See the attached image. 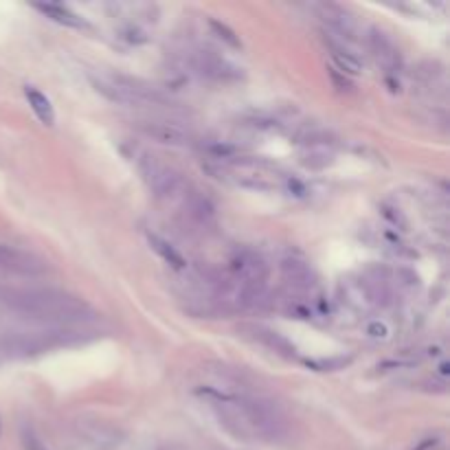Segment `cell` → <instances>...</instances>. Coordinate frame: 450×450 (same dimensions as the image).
Returning a JSON list of instances; mask_svg holds the SVG:
<instances>
[{"label": "cell", "mask_w": 450, "mask_h": 450, "mask_svg": "<svg viewBox=\"0 0 450 450\" xmlns=\"http://www.w3.org/2000/svg\"><path fill=\"white\" fill-rule=\"evenodd\" d=\"M7 304L11 310L29 316V319L55 323V325L88 323L97 316L95 308L81 296L64 292V290H53V288L13 292L9 294Z\"/></svg>", "instance_id": "1"}, {"label": "cell", "mask_w": 450, "mask_h": 450, "mask_svg": "<svg viewBox=\"0 0 450 450\" xmlns=\"http://www.w3.org/2000/svg\"><path fill=\"white\" fill-rule=\"evenodd\" d=\"M233 402H236L246 435L255 432L268 442H279L288 435V418L279 404L259 395H236Z\"/></svg>", "instance_id": "2"}, {"label": "cell", "mask_w": 450, "mask_h": 450, "mask_svg": "<svg viewBox=\"0 0 450 450\" xmlns=\"http://www.w3.org/2000/svg\"><path fill=\"white\" fill-rule=\"evenodd\" d=\"M95 88L97 93L108 97L110 102L121 106H163L165 104V97L161 90L149 86L143 79L125 77V75L95 79Z\"/></svg>", "instance_id": "3"}, {"label": "cell", "mask_w": 450, "mask_h": 450, "mask_svg": "<svg viewBox=\"0 0 450 450\" xmlns=\"http://www.w3.org/2000/svg\"><path fill=\"white\" fill-rule=\"evenodd\" d=\"M141 174H143V180L149 187V191H152L158 200H170V198L178 196L182 191V187H185L182 176L174 168L161 163L154 156H145L141 161Z\"/></svg>", "instance_id": "4"}, {"label": "cell", "mask_w": 450, "mask_h": 450, "mask_svg": "<svg viewBox=\"0 0 450 450\" xmlns=\"http://www.w3.org/2000/svg\"><path fill=\"white\" fill-rule=\"evenodd\" d=\"M231 273H233V279L242 283V286L268 283V277H271V268H268V264H266V259L255 251H248V248H242V251L233 253Z\"/></svg>", "instance_id": "5"}, {"label": "cell", "mask_w": 450, "mask_h": 450, "mask_svg": "<svg viewBox=\"0 0 450 450\" xmlns=\"http://www.w3.org/2000/svg\"><path fill=\"white\" fill-rule=\"evenodd\" d=\"M367 44H369V51L387 75H397L402 69V53L395 46V42L387 36L382 29H369V36H367Z\"/></svg>", "instance_id": "6"}, {"label": "cell", "mask_w": 450, "mask_h": 450, "mask_svg": "<svg viewBox=\"0 0 450 450\" xmlns=\"http://www.w3.org/2000/svg\"><path fill=\"white\" fill-rule=\"evenodd\" d=\"M316 9H319L321 20L343 40H356L360 36L358 18L347 7H341L334 3H321Z\"/></svg>", "instance_id": "7"}, {"label": "cell", "mask_w": 450, "mask_h": 450, "mask_svg": "<svg viewBox=\"0 0 450 450\" xmlns=\"http://www.w3.org/2000/svg\"><path fill=\"white\" fill-rule=\"evenodd\" d=\"M279 273L283 277V281L296 292H314L316 290V275L310 266L304 259L296 257H286L281 259L279 264Z\"/></svg>", "instance_id": "8"}, {"label": "cell", "mask_w": 450, "mask_h": 450, "mask_svg": "<svg viewBox=\"0 0 450 450\" xmlns=\"http://www.w3.org/2000/svg\"><path fill=\"white\" fill-rule=\"evenodd\" d=\"M141 135H145L147 139H152L156 143L163 145H172V147H182L191 143V135L180 128L176 123H168V121H143L137 125Z\"/></svg>", "instance_id": "9"}, {"label": "cell", "mask_w": 450, "mask_h": 450, "mask_svg": "<svg viewBox=\"0 0 450 450\" xmlns=\"http://www.w3.org/2000/svg\"><path fill=\"white\" fill-rule=\"evenodd\" d=\"M0 266L20 275H40L46 271V264L40 257H33L25 251H18V248L3 244H0Z\"/></svg>", "instance_id": "10"}, {"label": "cell", "mask_w": 450, "mask_h": 450, "mask_svg": "<svg viewBox=\"0 0 450 450\" xmlns=\"http://www.w3.org/2000/svg\"><path fill=\"white\" fill-rule=\"evenodd\" d=\"M196 69L213 79H220V81H233V79H240L242 71L238 66H233L231 62L222 60L220 55H215L211 51H203V53H196L193 57Z\"/></svg>", "instance_id": "11"}, {"label": "cell", "mask_w": 450, "mask_h": 450, "mask_svg": "<svg viewBox=\"0 0 450 450\" xmlns=\"http://www.w3.org/2000/svg\"><path fill=\"white\" fill-rule=\"evenodd\" d=\"M246 332H251V336L255 341H259L261 345H266L268 349H273L275 354L283 356V358H294V345L288 341V339H283L279 332L275 329H268V327H261V325H248L244 327Z\"/></svg>", "instance_id": "12"}, {"label": "cell", "mask_w": 450, "mask_h": 450, "mask_svg": "<svg viewBox=\"0 0 450 450\" xmlns=\"http://www.w3.org/2000/svg\"><path fill=\"white\" fill-rule=\"evenodd\" d=\"M185 213L189 215V220L200 226H209L215 222V205L211 200L198 191H191L185 196Z\"/></svg>", "instance_id": "13"}, {"label": "cell", "mask_w": 450, "mask_h": 450, "mask_svg": "<svg viewBox=\"0 0 450 450\" xmlns=\"http://www.w3.org/2000/svg\"><path fill=\"white\" fill-rule=\"evenodd\" d=\"M325 44L329 48V55L334 60V69L341 71L343 75L347 77H354V75H360L362 73V62L358 60L356 53H352L349 48H345L341 42H336L334 38H325Z\"/></svg>", "instance_id": "14"}, {"label": "cell", "mask_w": 450, "mask_h": 450, "mask_svg": "<svg viewBox=\"0 0 450 450\" xmlns=\"http://www.w3.org/2000/svg\"><path fill=\"white\" fill-rule=\"evenodd\" d=\"M36 9L40 13H44L46 18H51L64 27H73V29H86L88 22L84 18H79L75 11H71L69 7H62V5H55V3H38Z\"/></svg>", "instance_id": "15"}, {"label": "cell", "mask_w": 450, "mask_h": 450, "mask_svg": "<svg viewBox=\"0 0 450 450\" xmlns=\"http://www.w3.org/2000/svg\"><path fill=\"white\" fill-rule=\"evenodd\" d=\"M25 97H27L29 106L33 108V112L38 114V119L44 125H53L55 123V110L51 106V99H48L46 95H42L38 88H33V86H25Z\"/></svg>", "instance_id": "16"}, {"label": "cell", "mask_w": 450, "mask_h": 450, "mask_svg": "<svg viewBox=\"0 0 450 450\" xmlns=\"http://www.w3.org/2000/svg\"><path fill=\"white\" fill-rule=\"evenodd\" d=\"M147 240H149V246H152L154 251L161 255V259H163L165 264H170L174 271H185V268H187L185 257H182L168 240H163V238H158V236H147Z\"/></svg>", "instance_id": "17"}, {"label": "cell", "mask_w": 450, "mask_h": 450, "mask_svg": "<svg viewBox=\"0 0 450 450\" xmlns=\"http://www.w3.org/2000/svg\"><path fill=\"white\" fill-rule=\"evenodd\" d=\"M334 163V154L327 147H306L301 154V165L308 170H325Z\"/></svg>", "instance_id": "18"}, {"label": "cell", "mask_w": 450, "mask_h": 450, "mask_svg": "<svg viewBox=\"0 0 450 450\" xmlns=\"http://www.w3.org/2000/svg\"><path fill=\"white\" fill-rule=\"evenodd\" d=\"M209 27H211V31L218 36L224 44H229V46H233V48H240L242 46V40H240V36L236 31H233L226 22H222V20H215V18H209Z\"/></svg>", "instance_id": "19"}, {"label": "cell", "mask_w": 450, "mask_h": 450, "mask_svg": "<svg viewBox=\"0 0 450 450\" xmlns=\"http://www.w3.org/2000/svg\"><path fill=\"white\" fill-rule=\"evenodd\" d=\"M327 75H329V79H332V84H334V88L339 90V93H354V81H352V77H347V75H343L341 71H336L334 66H329L327 69Z\"/></svg>", "instance_id": "20"}, {"label": "cell", "mask_w": 450, "mask_h": 450, "mask_svg": "<svg viewBox=\"0 0 450 450\" xmlns=\"http://www.w3.org/2000/svg\"><path fill=\"white\" fill-rule=\"evenodd\" d=\"M349 362V358H339V360H308V367H314L316 371H334V369H341V367H345Z\"/></svg>", "instance_id": "21"}, {"label": "cell", "mask_w": 450, "mask_h": 450, "mask_svg": "<svg viewBox=\"0 0 450 450\" xmlns=\"http://www.w3.org/2000/svg\"><path fill=\"white\" fill-rule=\"evenodd\" d=\"M22 444H25L27 450H48V448L42 444V439H40L33 430H25V432H22Z\"/></svg>", "instance_id": "22"}, {"label": "cell", "mask_w": 450, "mask_h": 450, "mask_svg": "<svg viewBox=\"0 0 450 450\" xmlns=\"http://www.w3.org/2000/svg\"><path fill=\"white\" fill-rule=\"evenodd\" d=\"M382 213H385V218L387 220H391L395 226H400V229H407V220L402 218V213H400V209H397V213H393V207H382Z\"/></svg>", "instance_id": "23"}, {"label": "cell", "mask_w": 450, "mask_h": 450, "mask_svg": "<svg viewBox=\"0 0 450 450\" xmlns=\"http://www.w3.org/2000/svg\"><path fill=\"white\" fill-rule=\"evenodd\" d=\"M367 334L374 336V339H387L389 329H387V325H382V323H371L369 327H367Z\"/></svg>", "instance_id": "24"}, {"label": "cell", "mask_w": 450, "mask_h": 450, "mask_svg": "<svg viewBox=\"0 0 450 450\" xmlns=\"http://www.w3.org/2000/svg\"><path fill=\"white\" fill-rule=\"evenodd\" d=\"M0 432H3V422H0Z\"/></svg>", "instance_id": "25"}]
</instances>
